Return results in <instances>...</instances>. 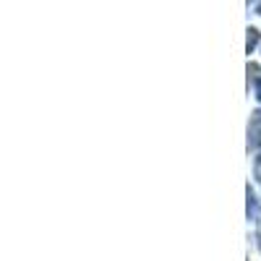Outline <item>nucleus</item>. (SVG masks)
I'll return each instance as SVG.
<instances>
[{
	"label": "nucleus",
	"instance_id": "2",
	"mask_svg": "<svg viewBox=\"0 0 261 261\" xmlns=\"http://www.w3.org/2000/svg\"><path fill=\"white\" fill-rule=\"evenodd\" d=\"M258 94H261V81H258Z\"/></svg>",
	"mask_w": 261,
	"mask_h": 261
},
{
	"label": "nucleus",
	"instance_id": "1",
	"mask_svg": "<svg viewBox=\"0 0 261 261\" xmlns=\"http://www.w3.org/2000/svg\"><path fill=\"white\" fill-rule=\"evenodd\" d=\"M256 42H258V32L256 29H248V50L256 45Z\"/></svg>",
	"mask_w": 261,
	"mask_h": 261
}]
</instances>
